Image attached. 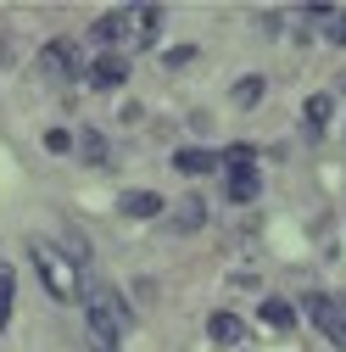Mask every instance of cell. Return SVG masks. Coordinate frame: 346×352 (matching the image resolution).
Returning <instances> with one entry per match:
<instances>
[{"instance_id": "obj_1", "label": "cell", "mask_w": 346, "mask_h": 352, "mask_svg": "<svg viewBox=\"0 0 346 352\" xmlns=\"http://www.w3.org/2000/svg\"><path fill=\"white\" fill-rule=\"evenodd\" d=\"M34 269H39V280H45V291L56 302H78V263H73V252H62L51 241H34Z\"/></svg>"}, {"instance_id": "obj_2", "label": "cell", "mask_w": 346, "mask_h": 352, "mask_svg": "<svg viewBox=\"0 0 346 352\" xmlns=\"http://www.w3.org/2000/svg\"><path fill=\"white\" fill-rule=\"evenodd\" d=\"M224 190H229V201H257V162H251V146L224 151Z\"/></svg>"}, {"instance_id": "obj_3", "label": "cell", "mask_w": 346, "mask_h": 352, "mask_svg": "<svg viewBox=\"0 0 346 352\" xmlns=\"http://www.w3.org/2000/svg\"><path fill=\"white\" fill-rule=\"evenodd\" d=\"M308 314H313V324L324 330V341H335V346L346 352V296H313Z\"/></svg>"}, {"instance_id": "obj_4", "label": "cell", "mask_w": 346, "mask_h": 352, "mask_svg": "<svg viewBox=\"0 0 346 352\" xmlns=\"http://www.w3.org/2000/svg\"><path fill=\"white\" fill-rule=\"evenodd\" d=\"M39 73H45L51 84H67L78 73V45H73V39H51V45L39 51Z\"/></svg>"}, {"instance_id": "obj_5", "label": "cell", "mask_w": 346, "mask_h": 352, "mask_svg": "<svg viewBox=\"0 0 346 352\" xmlns=\"http://www.w3.org/2000/svg\"><path fill=\"white\" fill-rule=\"evenodd\" d=\"M84 336H90V352H123L117 341H123V330L117 324H106L101 314H84Z\"/></svg>"}, {"instance_id": "obj_6", "label": "cell", "mask_w": 346, "mask_h": 352, "mask_svg": "<svg viewBox=\"0 0 346 352\" xmlns=\"http://www.w3.org/2000/svg\"><path fill=\"white\" fill-rule=\"evenodd\" d=\"M128 78V62L117 56V51H106L95 67H90V84H95V90H117V84Z\"/></svg>"}, {"instance_id": "obj_7", "label": "cell", "mask_w": 346, "mask_h": 352, "mask_svg": "<svg viewBox=\"0 0 346 352\" xmlns=\"http://www.w3.org/2000/svg\"><path fill=\"white\" fill-rule=\"evenodd\" d=\"M117 207H123L128 218H157V212H162L168 201H162L157 190H123V201H117Z\"/></svg>"}, {"instance_id": "obj_8", "label": "cell", "mask_w": 346, "mask_h": 352, "mask_svg": "<svg viewBox=\"0 0 346 352\" xmlns=\"http://www.w3.org/2000/svg\"><path fill=\"white\" fill-rule=\"evenodd\" d=\"M128 23H135V45H157V28H162V6H140V12H128Z\"/></svg>"}, {"instance_id": "obj_9", "label": "cell", "mask_w": 346, "mask_h": 352, "mask_svg": "<svg viewBox=\"0 0 346 352\" xmlns=\"http://www.w3.org/2000/svg\"><path fill=\"white\" fill-rule=\"evenodd\" d=\"M73 146H78V157L90 162V168L106 162V135H101V129H78V140H73Z\"/></svg>"}, {"instance_id": "obj_10", "label": "cell", "mask_w": 346, "mask_h": 352, "mask_svg": "<svg viewBox=\"0 0 346 352\" xmlns=\"http://www.w3.org/2000/svg\"><path fill=\"white\" fill-rule=\"evenodd\" d=\"M173 168H179V173H212V168H218V157H212V151H196V146H185L179 157H173Z\"/></svg>"}, {"instance_id": "obj_11", "label": "cell", "mask_w": 346, "mask_h": 352, "mask_svg": "<svg viewBox=\"0 0 346 352\" xmlns=\"http://www.w3.org/2000/svg\"><path fill=\"white\" fill-rule=\"evenodd\" d=\"M123 28H128V12H106V17H95V39H101V45H117V39H123Z\"/></svg>"}, {"instance_id": "obj_12", "label": "cell", "mask_w": 346, "mask_h": 352, "mask_svg": "<svg viewBox=\"0 0 346 352\" xmlns=\"http://www.w3.org/2000/svg\"><path fill=\"white\" fill-rule=\"evenodd\" d=\"M207 336H212V341H240L246 324H240L235 314H212V319H207Z\"/></svg>"}, {"instance_id": "obj_13", "label": "cell", "mask_w": 346, "mask_h": 352, "mask_svg": "<svg viewBox=\"0 0 346 352\" xmlns=\"http://www.w3.org/2000/svg\"><path fill=\"white\" fill-rule=\"evenodd\" d=\"M201 218H207V201H201V196H185V201H179V218H173V230H201Z\"/></svg>"}, {"instance_id": "obj_14", "label": "cell", "mask_w": 346, "mask_h": 352, "mask_svg": "<svg viewBox=\"0 0 346 352\" xmlns=\"http://www.w3.org/2000/svg\"><path fill=\"white\" fill-rule=\"evenodd\" d=\"M12 291H17V274H12V263H0V330L12 324Z\"/></svg>"}, {"instance_id": "obj_15", "label": "cell", "mask_w": 346, "mask_h": 352, "mask_svg": "<svg viewBox=\"0 0 346 352\" xmlns=\"http://www.w3.org/2000/svg\"><path fill=\"white\" fill-rule=\"evenodd\" d=\"M330 129V96H313L308 101V135H324Z\"/></svg>"}, {"instance_id": "obj_16", "label": "cell", "mask_w": 346, "mask_h": 352, "mask_svg": "<svg viewBox=\"0 0 346 352\" xmlns=\"http://www.w3.org/2000/svg\"><path fill=\"white\" fill-rule=\"evenodd\" d=\"M263 319H268L274 330H290V319H296V314H290V302H279V296H268V302H263Z\"/></svg>"}, {"instance_id": "obj_17", "label": "cell", "mask_w": 346, "mask_h": 352, "mask_svg": "<svg viewBox=\"0 0 346 352\" xmlns=\"http://www.w3.org/2000/svg\"><path fill=\"white\" fill-rule=\"evenodd\" d=\"M235 101H240V107L263 101V78H240V84H235Z\"/></svg>"}, {"instance_id": "obj_18", "label": "cell", "mask_w": 346, "mask_h": 352, "mask_svg": "<svg viewBox=\"0 0 346 352\" xmlns=\"http://www.w3.org/2000/svg\"><path fill=\"white\" fill-rule=\"evenodd\" d=\"M45 146H51V151H73V135H67V129H51Z\"/></svg>"}, {"instance_id": "obj_19", "label": "cell", "mask_w": 346, "mask_h": 352, "mask_svg": "<svg viewBox=\"0 0 346 352\" xmlns=\"http://www.w3.org/2000/svg\"><path fill=\"white\" fill-rule=\"evenodd\" d=\"M330 45H346V12L330 17Z\"/></svg>"}]
</instances>
